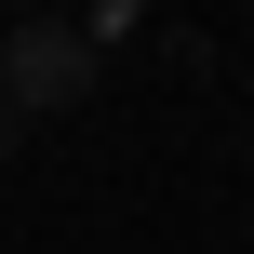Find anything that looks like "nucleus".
<instances>
[{
	"instance_id": "nucleus-1",
	"label": "nucleus",
	"mask_w": 254,
	"mask_h": 254,
	"mask_svg": "<svg viewBox=\"0 0 254 254\" xmlns=\"http://www.w3.org/2000/svg\"><path fill=\"white\" fill-rule=\"evenodd\" d=\"M80 94H94V27H80V13L0 27V121H13V134H40V121L80 107Z\"/></svg>"
}]
</instances>
